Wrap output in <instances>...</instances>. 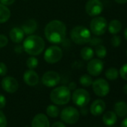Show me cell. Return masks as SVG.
Instances as JSON below:
<instances>
[{"label":"cell","mask_w":127,"mask_h":127,"mask_svg":"<svg viewBox=\"0 0 127 127\" xmlns=\"http://www.w3.org/2000/svg\"><path fill=\"white\" fill-rule=\"evenodd\" d=\"M8 43V39L5 34H0V48H3Z\"/></svg>","instance_id":"obj_32"},{"label":"cell","mask_w":127,"mask_h":127,"mask_svg":"<svg viewBox=\"0 0 127 127\" xmlns=\"http://www.w3.org/2000/svg\"><path fill=\"white\" fill-rule=\"evenodd\" d=\"M92 88L94 94L100 97L107 96L110 91V86L108 82L104 79H97L92 83Z\"/></svg>","instance_id":"obj_9"},{"label":"cell","mask_w":127,"mask_h":127,"mask_svg":"<svg viewBox=\"0 0 127 127\" xmlns=\"http://www.w3.org/2000/svg\"><path fill=\"white\" fill-rule=\"evenodd\" d=\"M103 11V4L100 0H88L85 5V11L91 17L99 15Z\"/></svg>","instance_id":"obj_10"},{"label":"cell","mask_w":127,"mask_h":127,"mask_svg":"<svg viewBox=\"0 0 127 127\" xmlns=\"http://www.w3.org/2000/svg\"><path fill=\"white\" fill-rule=\"evenodd\" d=\"M126 55H127V50H126Z\"/></svg>","instance_id":"obj_43"},{"label":"cell","mask_w":127,"mask_h":127,"mask_svg":"<svg viewBox=\"0 0 127 127\" xmlns=\"http://www.w3.org/2000/svg\"><path fill=\"white\" fill-rule=\"evenodd\" d=\"M105 110V102L102 99H96L91 105L90 111L94 116H99Z\"/></svg>","instance_id":"obj_15"},{"label":"cell","mask_w":127,"mask_h":127,"mask_svg":"<svg viewBox=\"0 0 127 127\" xmlns=\"http://www.w3.org/2000/svg\"><path fill=\"white\" fill-rule=\"evenodd\" d=\"M119 75L123 79L127 81V64H125L120 67L119 70Z\"/></svg>","instance_id":"obj_29"},{"label":"cell","mask_w":127,"mask_h":127,"mask_svg":"<svg viewBox=\"0 0 127 127\" xmlns=\"http://www.w3.org/2000/svg\"><path fill=\"white\" fill-rule=\"evenodd\" d=\"M7 123V119L5 114L0 111V127H6Z\"/></svg>","instance_id":"obj_33"},{"label":"cell","mask_w":127,"mask_h":127,"mask_svg":"<svg viewBox=\"0 0 127 127\" xmlns=\"http://www.w3.org/2000/svg\"><path fill=\"white\" fill-rule=\"evenodd\" d=\"M121 43V38L120 36H117V35H114L111 39V44L114 46V47H117L120 45Z\"/></svg>","instance_id":"obj_30"},{"label":"cell","mask_w":127,"mask_h":127,"mask_svg":"<svg viewBox=\"0 0 127 127\" xmlns=\"http://www.w3.org/2000/svg\"><path fill=\"white\" fill-rule=\"evenodd\" d=\"M95 53L96 55V56L99 58H105L106 55H107V49L106 48L102 45V44H99L98 46H96L95 48Z\"/></svg>","instance_id":"obj_27"},{"label":"cell","mask_w":127,"mask_h":127,"mask_svg":"<svg viewBox=\"0 0 127 127\" xmlns=\"http://www.w3.org/2000/svg\"><path fill=\"white\" fill-rule=\"evenodd\" d=\"M38 65V60L34 56L29 57L26 61V66L30 70H34L37 67Z\"/></svg>","instance_id":"obj_28"},{"label":"cell","mask_w":127,"mask_h":127,"mask_svg":"<svg viewBox=\"0 0 127 127\" xmlns=\"http://www.w3.org/2000/svg\"><path fill=\"white\" fill-rule=\"evenodd\" d=\"M107 20L102 17H97L91 21L90 29L91 32L96 36H101L104 34L107 30Z\"/></svg>","instance_id":"obj_5"},{"label":"cell","mask_w":127,"mask_h":127,"mask_svg":"<svg viewBox=\"0 0 127 127\" xmlns=\"http://www.w3.org/2000/svg\"><path fill=\"white\" fill-rule=\"evenodd\" d=\"M123 35H124V37H125L126 40L127 41V28H126V29H125L124 32H123Z\"/></svg>","instance_id":"obj_42"},{"label":"cell","mask_w":127,"mask_h":127,"mask_svg":"<svg viewBox=\"0 0 127 127\" xmlns=\"http://www.w3.org/2000/svg\"><path fill=\"white\" fill-rule=\"evenodd\" d=\"M23 47L27 54L32 56H36L43 52L45 48V42L41 37L31 34L25 39Z\"/></svg>","instance_id":"obj_2"},{"label":"cell","mask_w":127,"mask_h":127,"mask_svg":"<svg viewBox=\"0 0 127 127\" xmlns=\"http://www.w3.org/2000/svg\"><path fill=\"white\" fill-rule=\"evenodd\" d=\"M44 34L46 40L49 43L59 44L65 39L67 27L64 23L60 20H52L46 26Z\"/></svg>","instance_id":"obj_1"},{"label":"cell","mask_w":127,"mask_h":127,"mask_svg":"<svg viewBox=\"0 0 127 127\" xmlns=\"http://www.w3.org/2000/svg\"><path fill=\"white\" fill-rule=\"evenodd\" d=\"M108 127H112V126H108Z\"/></svg>","instance_id":"obj_44"},{"label":"cell","mask_w":127,"mask_h":127,"mask_svg":"<svg viewBox=\"0 0 127 127\" xmlns=\"http://www.w3.org/2000/svg\"><path fill=\"white\" fill-rule=\"evenodd\" d=\"M23 81L29 86H35L39 82V76L33 70H28L23 74Z\"/></svg>","instance_id":"obj_14"},{"label":"cell","mask_w":127,"mask_h":127,"mask_svg":"<svg viewBox=\"0 0 127 127\" xmlns=\"http://www.w3.org/2000/svg\"><path fill=\"white\" fill-rule=\"evenodd\" d=\"M102 121L105 125L108 126H112L117 121V116L114 111H106L102 116Z\"/></svg>","instance_id":"obj_20"},{"label":"cell","mask_w":127,"mask_h":127,"mask_svg":"<svg viewBox=\"0 0 127 127\" xmlns=\"http://www.w3.org/2000/svg\"><path fill=\"white\" fill-rule=\"evenodd\" d=\"M105 77L110 80V81H114L116 79H118L119 76V71L117 70V69L114 68V67H110L108 68L106 71H105Z\"/></svg>","instance_id":"obj_24"},{"label":"cell","mask_w":127,"mask_h":127,"mask_svg":"<svg viewBox=\"0 0 127 127\" xmlns=\"http://www.w3.org/2000/svg\"><path fill=\"white\" fill-rule=\"evenodd\" d=\"M104 68V64L100 59H91L87 66L88 73L93 76H98Z\"/></svg>","instance_id":"obj_12"},{"label":"cell","mask_w":127,"mask_h":127,"mask_svg":"<svg viewBox=\"0 0 127 127\" xmlns=\"http://www.w3.org/2000/svg\"><path fill=\"white\" fill-rule=\"evenodd\" d=\"M2 89L9 94L15 93L19 88V83L17 80L12 76H6L2 79L1 82Z\"/></svg>","instance_id":"obj_13"},{"label":"cell","mask_w":127,"mask_h":127,"mask_svg":"<svg viewBox=\"0 0 127 127\" xmlns=\"http://www.w3.org/2000/svg\"><path fill=\"white\" fill-rule=\"evenodd\" d=\"M114 1L118 4H125L127 2V0H114Z\"/></svg>","instance_id":"obj_40"},{"label":"cell","mask_w":127,"mask_h":127,"mask_svg":"<svg viewBox=\"0 0 127 127\" xmlns=\"http://www.w3.org/2000/svg\"><path fill=\"white\" fill-rule=\"evenodd\" d=\"M61 81L60 75L55 71H47L46 72L41 79L43 85L48 88H52L59 84Z\"/></svg>","instance_id":"obj_11"},{"label":"cell","mask_w":127,"mask_h":127,"mask_svg":"<svg viewBox=\"0 0 127 127\" xmlns=\"http://www.w3.org/2000/svg\"><path fill=\"white\" fill-rule=\"evenodd\" d=\"M120 127H127V117L123 120L120 124Z\"/></svg>","instance_id":"obj_39"},{"label":"cell","mask_w":127,"mask_h":127,"mask_svg":"<svg viewBox=\"0 0 127 127\" xmlns=\"http://www.w3.org/2000/svg\"><path fill=\"white\" fill-rule=\"evenodd\" d=\"M70 38L76 44L84 45L89 43L91 38V34L90 30L86 27L77 26L71 30Z\"/></svg>","instance_id":"obj_4"},{"label":"cell","mask_w":127,"mask_h":127,"mask_svg":"<svg viewBox=\"0 0 127 127\" xmlns=\"http://www.w3.org/2000/svg\"><path fill=\"white\" fill-rule=\"evenodd\" d=\"M24 34H25V33L23 32L22 29L19 28V27L13 28L10 31V33H9L11 40L15 43H21L24 39Z\"/></svg>","instance_id":"obj_18"},{"label":"cell","mask_w":127,"mask_h":127,"mask_svg":"<svg viewBox=\"0 0 127 127\" xmlns=\"http://www.w3.org/2000/svg\"><path fill=\"white\" fill-rule=\"evenodd\" d=\"M79 82L83 87H89L92 85L93 83V79L92 77L90 75L88 74H84L82 75L80 79H79Z\"/></svg>","instance_id":"obj_26"},{"label":"cell","mask_w":127,"mask_h":127,"mask_svg":"<svg viewBox=\"0 0 127 127\" xmlns=\"http://www.w3.org/2000/svg\"><path fill=\"white\" fill-rule=\"evenodd\" d=\"M59 108L54 105H49L46 108V114L52 117V118H55L59 115Z\"/></svg>","instance_id":"obj_25"},{"label":"cell","mask_w":127,"mask_h":127,"mask_svg":"<svg viewBox=\"0 0 127 127\" xmlns=\"http://www.w3.org/2000/svg\"><path fill=\"white\" fill-rule=\"evenodd\" d=\"M16 0H0V3L4 5H11L15 2Z\"/></svg>","instance_id":"obj_36"},{"label":"cell","mask_w":127,"mask_h":127,"mask_svg":"<svg viewBox=\"0 0 127 127\" xmlns=\"http://www.w3.org/2000/svg\"><path fill=\"white\" fill-rule=\"evenodd\" d=\"M102 42V40L99 37H91L90 41H89V43L91 46H96L99 44H101Z\"/></svg>","instance_id":"obj_31"},{"label":"cell","mask_w":127,"mask_h":127,"mask_svg":"<svg viewBox=\"0 0 127 127\" xmlns=\"http://www.w3.org/2000/svg\"><path fill=\"white\" fill-rule=\"evenodd\" d=\"M21 29L25 34H32L37 29V23L34 19H29L22 24Z\"/></svg>","instance_id":"obj_17"},{"label":"cell","mask_w":127,"mask_h":127,"mask_svg":"<svg viewBox=\"0 0 127 127\" xmlns=\"http://www.w3.org/2000/svg\"><path fill=\"white\" fill-rule=\"evenodd\" d=\"M114 111L117 117H126L127 115V103L124 101L117 102L114 105Z\"/></svg>","instance_id":"obj_19"},{"label":"cell","mask_w":127,"mask_h":127,"mask_svg":"<svg viewBox=\"0 0 127 127\" xmlns=\"http://www.w3.org/2000/svg\"><path fill=\"white\" fill-rule=\"evenodd\" d=\"M51 127H66V126L64 125V123H63L62 122H55L52 124V126Z\"/></svg>","instance_id":"obj_37"},{"label":"cell","mask_w":127,"mask_h":127,"mask_svg":"<svg viewBox=\"0 0 127 127\" xmlns=\"http://www.w3.org/2000/svg\"><path fill=\"white\" fill-rule=\"evenodd\" d=\"M32 127H50L48 117L43 114H37L32 120Z\"/></svg>","instance_id":"obj_16"},{"label":"cell","mask_w":127,"mask_h":127,"mask_svg":"<svg viewBox=\"0 0 127 127\" xmlns=\"http://www.w3.org/2000/svg\"><path fill=\"white\" fill-rule=\"evenodd\" d=\"M79 116L78 109L72 106L64 108L61 112V120L67 124H75L79 120Z\"/></svg>","instance_id":"obj_7"},{"label":"cell","mask_w":127,"mask_h":127,"mask_svg":"<svg viewBox=\"0 0 127 127\" xmlns=\"http://www.w3.org/2000/svg\"><path fill=\"white\" fill-rule=\"evenodd\" d=\"M11 17L10 9L2 4L0 3V23H6Z\"/></svg>","instance_id":"obj_21"},{"label":"cell","mask_w":127,"mask_h":127,"mask_svg":"<svg viewBox=\"0 0 127 127\" xmlns=\"http://www.w3.org/2000/svg\"><path fill=\"white\" fill-rule=\"evenodd\" d=\"M76 88V84L75 82H71L70 83L69 86H68V88L71 91V90H75Z\"/></svg>","instance_id":"obj_38"},{"label":"cell","mask_w":127,"mask_h":127,"mask_svg":"<svg viewBox=\"0 0 127 127\" xmlns=\"http://www.w3.org/2000/svg\"><path fill=\"white\" fill-rule=\"evenodd\" d=\"M71 98L70 90L67 86H60L51 91V101L55 105H65L68 103Z\"/></svg>","instance_id":"obj_3"},{"label":"cell","mask_w":127,"mask_h":127,"mask_svg":"<svg viewBox=\"0 0 127 127\" xmlns=\"http://www.w3.org/2000/svg\"><path fill=\"white\" fill-rule=\"evenodd\" d=\"M6 105V99L4 95L0 94V108H3Z\"/></svg>","instance_id":"obj_35"},{"label":"cell","mask_w":127,"mask_h":127,"mask_svg":"<svg viewBox=\"0 0 127 127\" xmlns=\"http://www.w3.org/2000/svg\"><path fill=\"white\" fill-rule=\"evenodd\" d=\"M8 73V67L3 62H0V76H5Z\"/></svg>","instance_id":"obj_34"},{"label":"cell","mask_w":127,"mask_h":127,"mask_svg":"<svg viewBox=\"0 0 127 127\" xmlns=\"http://www.w3.org/2000/svg\"><path fill=\"white\" fill-rule=\"evenodd\" d=\"M108 32L110 34H116L121 31L122 23L120 21H119L117 20H113L108 25Z\"/></svg>","instance_id":"obj_22"},{"label":"cell","mask_w":127,"mask_h":127,"mask_svg":"<svg viewBox=\"0 0 127 127\" xmlns=\"http://www.w3.org/2000/svg\"><path fill=\"white\" fill-rule=\"evenodd\" d=\"M94 50L89 46H85V47L82 48L80 52V55H81L82 58L85 61L91 60L94 57Z\"/></svg>","instance_id":"obj_23"},{"label":"cell","mask_w":127,"mask_h":127,"mask_svg":"<svg viewBox=\"0 0 127 127\" xmlns=\"http://www.w3.org/2000/svg\"><path fill=\"white\" fill-rule=\"evenodd\" d=\"M63 57V51L58 46H51L44 52V60L49 64H55Z\"/></svg>","instance_id":"obj_8"},{"label":"cell","mask_w":127,"mask_h":127,"mask_svg":"<svg viewBox=\"0 0 127 127\" xmlns=\"http://www.w3.org/2000/svg\"><path fill=\"white\" fill-rule=\"evenodd\" d=\"M123 92L127 95V84H126V85L123 86Z\"/></svg>","instance_id":"obj_41"},{"label":"cell","mask_w":127,"mask_h":127,"mask_svg":"<svg viewBox=\"0 0 127 127\" xmlns=\"http://www.w3.org/2000/svg\"><path fill=\"white\" fill-rule=\"evenodd\" d=\"M72 99L75 105L79 107H85L91 100L90 94L83 88H79L74 91L72 95Z\"/></svg>","instance_id":"obj_6"}]
</instances>
